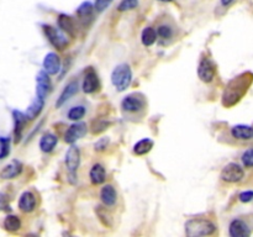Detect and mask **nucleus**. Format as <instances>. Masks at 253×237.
I'll return each instance as SVG.
<instances>
[{
  "label": "nucleus",
  "instance_id": "nucleus-21",
  "mask_svg": "<svg viewBox=\"0 0 253 237\" xmlns=\"http://www.w3.org/2000/svg\"><path fill=\"white\" fill-rule=\"evenodd\" d=\"M231 135L237 140H251L253 138V127L249 125H236L231 128Z\"/></svg>",
  "mask_w": 253,
  "mask_h": 237
},
{
  "label": "nucleus",
  "instance_id": "nucleus-13",
  "mask_svg": "<svg viewBox=\"0 0 253 237\" xmlns=\"http://www.w3.org/2000/svg\"><path fill=\"white\" fill-rule=\"evenodd\" d=\"M43 69L49 74V76H53L57 74L61 69V59H59L58 54L53 53V52H49L44 56L43 59Z\"/></svg>",
  "mask_w": 253,
  "mask_h": 237
},
{
  "label": "nucleus",
  "instance_id": "nucleus-26",
  "mask_svg": "<svg viewBox=\"0 0 253 237\" xmlns=\"http://www.w3.org/2000/svg\"><path fill=\"white\" fill-rule=\"evenodd\" d=\"M157 31L152 27H146L142 31V35H141V41H142L143 46L150 47L157 41Z\"/></svg>",
  "mask_w": 253,
  "mask_h": 237
},
{
  "label": "nucleus",
  "instance_id": "nucleus-7",
  "mask_svg": "<svg viewBox=\"0 0 253 237\" xmlns=\"http://www.w3.org/2000/svg\"><path fill=\"white\" fill-rule=\"evenodd\" d=\"M48 76L49 74L43 69V71H40L36 77V96L41 99H46L52 89L51 79Z\"/></svg>",
  "mask_w": 253,
  "mask_h": 237
},
{
  "label": "nucleus",
  "instance_id": "nucleus-28",
  "mask_svg": "<svg viewBox=\"0 0 253 237\" xmlns=\"http://www.w3.org/2000/svg\"><path fill=\"white\" fill-rule=\"evenodd\" d=\"M85 111H86L85 106H83V105L73 106L72 109H69L67 116H68L69 120L79 121V120H82V118H84V115H85Z\"/></svg>",
  "mask_w": 253,
  "mask_h": 237
},
{
  "label": "nucleus",
  "instance_id": "nucleus-31",
  "mask_svg": "<svg viewBox=\"0 0 253 237\" xmlns=\"http://www.w3.org/2000/svg\"><path fill=\"white\" fill-rule=\"evenodd\" d=\"M157 35L161 39L169 40L170 37L173 36V31L169 26H167V25H162V26H160L157 29Z\"/></svg>",
  "mask_w": 253,
  "mask_h": 237
},
{
  "label": "nucleus",
  "instance_id": "nucleus-16",
  "mask_svg": "<svg viewBox=\"0 0 253 237\" xmlns=\"http://www.w3.org/2000/svg\"><path fill=\"white\" fill-rule=\"evenodd\" d=\"M78 89H79V83L77 80H73L71 81V83L67 84V85L64 86L63 91L61 93V95H59V98L57 99L56 108H61L66 101H68L72 96L76 95Z\"/></svg>",
  "mask_w": 253,
  "mask_h": 237
},
{
  "label": "nucleus",
  "instance_id": "nucleus-25",
  "mask_svg": "<svg viewBox=\"0 0 253 237\" xmlns=\"http://www.w3.org/2000/svg\"><path fill=\"white\" fill-rule=\"evenodd\" d=\"M153 147V141L151 138H142L133 146V153L137 156H143L150 152Z\"/></svg>",
  "mask_w": 253,
  "mask_h": 237
},
{
  "label": "nucleus",
  "instance_id": "nucleus-36",
  "mask_svg": "<svg viewBox=\"0 0 253 237\" xmlns=\"http://www.w3.org/2000/svg\"><path fill=\"white\" fill-rule=\"evenodd\" d=\"M220 1H221L222 6L226 7V6H230V5H231L235 0H220Z\"/></svg>",
  "mask_w": 253,
  "mask_h": 237
},
{
  "label": "nucleus",
  "instance_id": "nucleus-15",
  "mask_svg": "<svg viewBox=\"0 0 253 237\" xmlns=\"http://www.w3.org/2000/svg\"><path fill=\"white\" fill-rule=\"evenodd\" d=\"M12 118H14V135H15V141L19 142L20 138H21L22 131H24L25 125L27 122V116L24 113L19 110L12 111Z\"/></svg>",
  "mask_w": 253,
  "mask_h": 237
},
{
  "label": "nucleus",
  "instance_id": "nucleus-5",
  "mask_svg": "<svg viewBox=\"0 0 253 237\" xmlns=\"http://www.w3.org/2000/svg\"><path fill=\"white\" fill-rule=\"evenodd\" d=\"M244 175L245 172L241 165L237 163H229L222 168L220 178L226 183H239L240 180H242Z\"/></svg>",
  "mask_w": 253,
  "mask_h": 237
},
{
  "label": "nucleus",
  "instance_id": "nucleus-4",
  "mask_svg": "<svg viewBox=\"0 0 253 237\" xmlns=\"http://www.w3.org/2000/svg\"><path fill=\"white\" fill-rule=\"evenodd\" d=\"M43 29L44 35H46L47 40L51 42V44L53 47H56L57 49H64L68 46V39L63 35V32L59 31L58 29H54L53 26H49V25H43L42 26Z\"/></svg>",
  "mask_w": 253,
  "mask_h": 237
},
{
  "label": "nucleus",
  "instance_id": "nucleus-23",
  "mask_svg": "<svg viewBox=\"0 0 253 237\" xmlns=\"http://www.w3.org/2000/svg\"><path fill=\"white\" fill-rule=\"evenodd\" d=\"M57 143H58V138H57L56 135H53V133H46L40 140V148H41L42 152L49 153L53 151Z\"/></svg>",
  "mask_w": 253,
  "mask_h": 237
},
{
  "label": "nucleus",
  "instance_id": "nucleus-6",
  "mask_svg": "<svg viewBox=\"0 0 253 237\" xmlns=\"http://www.w3.org/2000/svg\"><path fill=\"white\" fill-rule=\"evenodd\" d=\"M215 73H216V69L211 59L209 57H203L198 66V77L200 80L204 83H211L215 78Z\"/></svg>",
  "mask_w": 253,
  "mask_h": 237
},
{
  "label": "nucleus",
  "instance_id": "nucleus-24",
  "mask_svg": "<svg viewBox=\"0 0 253 237\" xmlns=\"http://www.w3.org/2000/svg\"><path fill=\"white\" fill-rule=\"evenodd\" d=\"M43 105H44V99H41L39 98V96H36V98L34 99V101L31 103V105L27 108L25 115L27 116L29 120H34V118H36L37 116L41 114L42 109H43Z\"/></svg>",
  "mask_w": 253,
  "mask_h": 237
},
{
  "label": "nucleus",
  "instance_id": "nucleus-2",
  "mask_svg": "<svg viewBox=\"0 0 253 237\" xmlns=\"http://www.w3.org/2000/svg\"><path fill=\"white\" fill-rule=\"evenodd\" d=\"M216 231L214 222L207 219H190L185 222V234L189 237L210 236Z\"/></svg>",
  "mask_w": 253,
  "mask_h": 237
},
{
  "label": "nucleus",
  "instance_id": "nucleus-3",
  "mask_svg": "<svg viewBox=\"0 0 253 237\" xmlns=\"http://www.w3.org/2000/svg\"><path fill=\"white\" fill-rule=\"evenodd\" d=\"M132 80V72L128 64H119L111 73V83L118 91H124L130 86Z\"/></svg>",
  "mask_w": 253,
  "mask_h": 237
},
{
  "label": "nucleus",
  "instance_id": "nucleus-37",
  "mask_svg": "<svg viewBox=\"0 0 253 237\" xmlns=\"http://www.w3.org/2000/svg\"><path fill=\"white\" fill-rule=\"evenodd\" d=\"M160 1H163V2H169V1H172V0H160Z\"/></svg>",
  "mask_w": 253,
  "mask_h": 237
},
{
  "label": "nucleus",
  "instance_id": "nucleus-33",
  "mask_svg": "<svg viewBox=\"0 0 253 237\" xmlns=\"http://www.w3.org/2000/svg\"><path fill=\"white\" fill-rule=\"evenodd\" d=\"M113 2V0H95V10L99 12H103L106 7L110 6V4Z\"/></svg>",
  "mask_w": 253,
  "mask_h": 237
},
{
  "label": "nucleus",
  "instance_id": "nucleus-32",
  "mask_svg": "<svg viewBox=\"0 0 253 237\" xmlns=\"http://www.w3.org/2000/svg\"><path fill=\"white\" fill-rule=\"evenodd\" d=\"M242 163L247 168L253 167V148H250L242 155Z\"/></svg>",
  "mask_w": 253,
  "mask_h": 237
},
{
  "label": "nucleus",
  "instance_id": "nucleus-1",
  "mask_svg": "<svg viewBox=\"0 0 253 237\" xmlns=\"http://www.w3.org/2000/svg\"><path fill=\"white\" fill-rule=\"evenodd\" d=\"M253 80L252 73H244L241 76L232 79L227 86L225 88L224 94H222V104L226 108H231L235 104L239 103L242 96L246 94L247 89L250 88Z\"/></svg>",
  "mask_w": 253,
  "mask_h": 237
},
{
  "label": "nucleus",
  "instance_id": "nucleus-11",
  "mask_svg": "<svg viewBox=\"0 0 253 237\" xmlns=\"http://www.w3.org/2000/svg\"><path fill=\"white\" fill-rule=\"evenodd\" d=\"M19 209L21 210L22 212H32L35 209H36L37 205V199L36 195L32 192H24L19 198Z\"/></svg>",
  "mask_w": 253,
  "mask_h": 237
},
{
  "label": "nucleus",
  "instance_id": "nucleus-18",
  "mask_svg": "<svg viewBox=\"0 0 253 237\" xmlns=\"http://www.w3.org/2000/svg\"><path fill=\"white\" fill-rule=\"evenodd\" d=\"M58 26L59 29L62 30L63 32L68 34L69 36L72 37H76L77 35V26H76V22L74 20L72 19L71 16L66 14H61L58 16Z\"/></svg>",
  "mask_w": 253,
  "mask_h": 237
},
{
  "label": "nucleus",
  "instance_id": "nucleus-9",
  "mask_svg": "<svg viewBox=\"0 0 253 237\" xmlns=\"http://www.w3.org/2000/svg\"><path fill=\"white\" fill-rule=\"evenodd\" d=\"M86 123L85 122H79L77 121L76 123L71 125L68 127V130L64 133V141L67 143H74L76 141H78L79 138L83 137L86 133Z\"/></svg>",
  "mask_w": 253,
  "mask_h": 237
},
{
  "label": "nucleus",
  "instance_id": "nucleus-8",
  "mask_svg": "<svg viewBox=\"0 0 253 237\" xmlns=\"http://www.w3.org/2000/svg\"><path fill=\"white\" fill-rule=\"evenodd\" d=\"M64 163H66V167L67 169H68V172L74 177L77 169L79 168V164H81V151H79L78 147L71 146V147L68 148V151H67L66 153Z\"/></svg>",
  "mask_w": 253,
  "mask_h": 237
},
{
  "label": "nucleus",
  "instance_id": "nucleus-27",
  "mask_svg": "<svg viewBox=\"0 0 253 237\" xmlns=\"http://www.w3.org/2000/svg\"><path fill=\"white\" fill-rule=\"evenodd\" d=\"M4 227L9 232H16L21 229V220L16 215H7L4 220Z\"/></svg>",
  "mask_w": 253,
  "mask_h": 237
},
{
  "label": "nucleus",
  "instance_id": "nucleus-10",
  "mask_svg": "<svg viewBox=\"0 0 253 237\" xmlns=\"http://www.w3.org/2000/svg\"><path fill=\"white\" fill-rule=\"evenodd\" d=\"M143 106H145V101L136 94L127 95L126 98H124L123 103H121L123 110L127 111V113H137V111L142 110Z\"/></svg>",
  "mask_w": 253,
  "mask_h": 237
},
{
  "label": "nucleus",
  "instance_id": "nucleus-22",
  "mask_svg": "<svg viewBox=\"0 0 253 237\" xmlns=\"http://www.w3.org/2000/svg\"><path fill=\"white\" fill-rule=\"evenodd\" d=\"M89 177H90V182L93 183L94 185L103 184L106 179L105 168L101 164H99V163H96V164H94L93 167H91L90 172H89Z\"/></svg>",
  "mask_w": 253,
  "mask_h": 237
},
{
  "label": "nucleus",
  "instance_id": "nucleus-35",
  "mask_svg": "<svg viewBox=\"0 0 253 237\" xmlns=\"http://www.w3.org/2000/svg\"><path fill=\"white\" fill-rule=\"evenodd\" d=\"M108 143H109V138H106V137L100 138V140H99L98 142L95 143V150H96V151L105 150L106 146H108Z\"/></svg>",
  "mask_w": 253,
  "mask_h": 237
},
{
  "label": "nucleus",
  "instance_id": "nucleus-30",
  "mask_svg": "<svg viewBox=\"0 0 253 237\" xmlns=\"http://www.w3.org/2000/svg\"><path fill=\"white\" fill-rule=\"evenodd\" d=\"M138 5V0H121L119 4L118 10L119 11H127V10L135 9Z\"/></svg>",
  "mask_w": 253,
  "mask_h": 237
},
{
  "label": "nucleus",
  "instance_id": "nucleus-19",
  "mask_svg": "<svg viewBox=\"0 0 253 237\" xmlns=\"http://www.w3.org/2000/svg\"><path fill=\"white\" fill-rule=\"evenodd\" d=\"M99 89V78L94 71H89L83 80V91L85 94L95 93Z\"/></svg>",
  "mask_w": 253,
  "mask_h": 237
},
{
  "label": "nucleus",
  "instance_id": "nucleus-14",
  "mask_svg": "<svg viewBox=\"0 0 253 237\" xmlns=\"http://www.w3.org/2000/svg\"><path fill=\"white\" fill-rule=\"evenodd\" d=\"M22 172V163L20 160L14 159L9 163V164L5 165L2 168V170L0 172V177L2 179H14L17 175L21 174Z\"/></svg>",
  "mask_w": 253,
  "mask_h": 237
},
{
  "label": "nucleus",
  "instance_id": "nucleus-34",
  "mask_svg": "<svg viewBox=\"0 0 253 237\" xmlns=\"http://www.w3.org/2000/svg\"><path fill=\"white\" fill-rule=\"evenodd\" d=\"M239 199L241 202H250L253 200V192L252 190H246V192H242L239 195Z\"/></svg>",
  "mask_w": 253,
  "mask_h": 237
},
{
  "label": "nucleus",
  "instance_id": "nucleus-29",
  "mask_svg": "<svg viewBox=\"0 0 253 237\" xmlns=\"http://www.w3.org/2000/svg\"><path fill=\"white\" fill-rule=\"evenodd\" d=\"M10 137H0V159H4L10 153Z\"/></svg>",
  "mask_w": 253,
  "mask_h": 237
},
{
  "label": "nucleus",
  "instance_id": "nucleus-12",
  "mask_svg": "<svg viewBox=\"0 0 253 237\" xmlns=\"http://www.w3.org/2000/svg\"><path fill=\"white\" fill-rule=\"evenodd\" d=\"M229 232L232 237H249L251 235V229L244 220L235 219L230 224Z\"/></svg>",
  "mask_w": 253,
  "mask_h": 237
},
{
  "label": "nucleus",
  "instance_id": "nucleus-20",
  "mask_svg": "<svg viewBox=\"0 0 253 237\" xmlns=\"http://www.w3.org/2000/svg\"><path fill=\"white\" fill-rule=\"evenodd\" d=\"M93 4L89 1H84L83 4L77 9V16L81 20V22H83L84 25H88L89 22L91 21V19H93Z\"/></svg>",
  "mask_w": 253,
  "mask_h": 237
},
{
  "label": "nucleus",
  "instance_id": "nucleus-17",
  "mask_svg": "<svg viewBox=\"0 0 253 237\" xmlns=\"http://www.w3.org/2000/svg\"><path fill=\"white\" fill-rule=\"evenodd\" d=\"M100 200L105 206H114L116 204V200H118L115 188L111 184L104 185L100 190Z\"/></svg>",
  "mask_w": 253,
  "mask_h": 237
}]
</instances>
